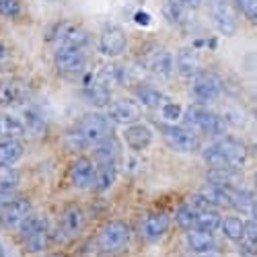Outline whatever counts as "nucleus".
Returning a JSON list of instances; mask_svg holds the SVG:
<instances>
[{
	"label": "nucleus",
	"mask_w": 257,
	"mask_h": 257,
	"mask_svg": "<svg viewBox=\"0 0 257 257\" xmlns=\"http://www.w3.org/2000/svg\"><path fill=\"white\" fill-rule=\"evenodd\" d=\"M204 161L212 171H237L247 161V146L237 138H222L206 148Z\"/></svg>",
	"instance_id": "obj_1"
},
{
	"label": "nucleus",
	"mask_w": 257,
	"mask_h": 257,
	"mask_svg": "<svg viewBox=\"0 0 257 257\" xmlns=\"http://www.w3.org/2000/svg\"><path fill=\"white\" fill-rule=\"evenodd\" d=\"M107 136H111V121L101 113H87L68 134V144L78 151L84 146L99 144Z\"/></svg>",
	"instance_id": "obj_2"
},
{
	"label": "nucleus",
	"mask_w": 257,
	"mask_h": 257,
	"mask_svg": "<svg viewBox=\"0 0 257 257\" xmlns=\"http://www.w3.org/2000/svg\"><path fill=\"white\" fill-rule=\"evenodd\" d=\"M89 31L76 21H60L50 31V44L56 52L60 50H82L89 44Z\"/></svg>",
	"instance_id": "obj_3"
},
{
	"label": "nucleus",
	"mask_w": 257,
	"mask_h": 257,
	"mask_svg": "<svg viewBox=\"0 0 257 257\" xmlns=\"http://www.w3.org/2000/svg\"><path fill=\"white\" fill-rule=\"evenodd\" d=\"M185 123H187V130L191 132H202V134H210V136H218L224 132V121L204 107H189L185 111Z\"/></svg>",
	"instance_id": "obj_4"
},
{
	"label": "nucleus",
	"mask_w": 257,
	"mask_h": 257,
	"mask_svg": "<svg viewBox=\"0 0 257 257\" xmlns=\"http://www.w3.org/2000/svg\"><path fill=\"white\" fill-rule=\"evenodd\" d=\"M127 239H130V228H127L123 222H119V220H113V222H107L99 230L97 247L103 253H115L127 243Z\"/></svg>",
	"instance_id": "obj_5"
},
{
	"label": "nucleus",
	"mask_w": 257,
	"mask_h": 257,
	"mask_svg": "<svg viewBox=\"0 0 257 257\" xmlns=\"http://www.w3.org/2000/svg\"><path fill=\"white\" fill-rule=\"evenodd\" d=\"M210 17L212 23L222 35L230 37L237 33V13H234V7L230 0H210Z\"/></svg>",
	"instance_id": "obj_6"
},
{
	"label": "nucleus",
	"mask_w": 257,
	"mask_h": 257,
	"mask_svg": "<svg viewBox=\"0 0 257 257\" xmlns=\"http://www.w3.org/2000/svg\"><path fill=\"white\" fill-rule=\"evenodd\" d=\"M220 91H222V84H220L218 76L212 74V72L200 70L194 76V82H191V97H194L200 105L214 103L220 97Z\"/></svg>",
	"instance_id": "obj_7"
},
{
	"label": "nucleus",
	"mask_w": 257,
	"mask_h": 257,
	"mask_svg": "<svg viewBox=\"0 0 257 257\" xmlns=\"http://www.w3.org/2000/svg\"><path fill=\"white\" fill-rule=\"evenodd\" d=\"M161 134L165 142L177 153H194L200 146L198 134H194L183 125H161Z\"/></svg>",
	"instance_id": "obj_8"
},
{
	"label": "nucleus",
	"mask_w": 257,
	"mask_h": 257,
	"mask_svg": "<svg viewBox=\"0 0 257 257\" xmlns=\"http://www.w3.org/2000/svg\"><path fill=\"white\" fill-rule=\"evenodd\" d=\"M56 70L64 76H78L87 68V56L82 50H60L54 56Z\"/></svg>",
	"instance_id": "obj_9"
},
{
	"label": "nucleus",
	"mask_w": 257,
	"mask_h": 257,
	"mask_svg": "<svg viewBox=\"0 0 257 257\" xmlns=\"http://www.w3.org/2000/svg\"><path fill=\"white\" fill-rule=\"evenodd\" d=\"M142 64H144V68L148 72H153L161 78L171 76V72H173V68H175L173 54H171L169 50H165V48H151L144 54Z\"/></svg>",
	"instance_id": "obj_10"
},
{
	"label": "nucleus",
	"mask_w": 257,
	"mask_h": 257,
	"mask_svg": "<svg viewBox=\"0 0 257 257\" xmlns=\"http://www.w3.org/2000/svg\"><path fill=\"white\" fill-rule=\"evenodd\" d=\"M29 216H31V202L23 198H17L11 204L0 208V222L7 228H19Z\"/></svg>",
	"instance_id": "obj_11"
},
{
	"label": "nucleus",
	"mask_w": 257,
	"mask_h": 257,
	"mask_svg": "<svg viewBox=\"0 0 257 257\" xmlns=\"http://www.w3.org/2000/svg\"><path fill=\"white\" fill-rule=\"evenodd\" d=\"M140 115H142L140 105L130 99H117L109 103V109H107V119L113 123H123V125L138 121Z\"/></svg>",
	"instance_id": "obj_12"
},
{
	"label": "nucleus",
	"mask_w": 257,
	"mask_h": 257,
	"mask_svg": "<svg viewBox=\"0 0 257 257\" xmlns=\"http://www.w3.org/2000/svg\"><path fill=\"white\" fill-rule=\"evenodd\" d=\"M127 46V39H125V33L119 29V27H109L105 29L99 37V50L101 54L109 56V58H115L119 54H123Z\"/></svg>",
	"instance_id": "obj_13"
},
{
	"label": "nucleus",
	"mask_w": 257,
	"mask_h": 257,
	"mask_svg": "<svg viewBox=\"0 0 257 257\" xmlns=\"http://www.w3.org/2000/svg\"><path fill=\"white\" fill-rule=\"evenodd\" d=\"M84 222H87V218H84V212L80 206L76 204H70L66 210L62 212V220H60V234H64V237H76V234L84 228Z\"/></svg>",
	"instance_id": "obj_14"
},
{
	"label": "nucleus",
	"mask_w": 257,
	"mask_h": 257,
	"mask_svg": "<svg viewBox=\"0 0 257 257\" xmlns=\"http://www.w3.org/2000/svg\"><path fill=\"white\" fill-rule=\"evenodd\" d=\"M27 95H29V84L25 80H19V78L0 80V105L21 103Z\"/></svg>",
	"instance_id": "obj_15"
},
{
	"label": "nucleus",
	"mask_w": 257,
	"mask_h": 257,
	"mask_svg": "<svg viewBox=\"0 0 257 257\" xmlns=\"http://www.w3.org/2000/svg\"><path fill=\"white\" fill-rule=\"evenodd\" d=\"M169 228V216L165 212H155L142 222V234L146 241H159Z\"/></svg>",
	"instance_id": "obj_16"
},
{
	"label": "nucleus",
	"mask_w": 257,
	"mask_h": 257,
	"mask_svg": "<svg viewBox=\"0 0 257 257\" xmlns=\"http://www.w3.org/2000/svg\"><path fill=\"white\" fill-rule=\"evenodd\" d=\"M93 163L89 159H76L72 163V169H70V181L74 187L78 189H87L93 185Z\"/></svg>",
	"instance_id": "obj_17"
},
{
	"label": "nucleus",
	"mask_w": 257,
	"mask_h": 257,
	"mask_svg": "<svg viewBox=\"0 0 257 257\" xmlns=\"http://www.w3.org/2000/svg\"><path fill=\"white\" fill-rule=\"evenodd\" d=\"M123 140L127 142V146H130V148H134V151H144V148L153 142V132H151V127H148V125L134 123V125L125 127Z\"/></svg>",
	"instance_id": "obj_18"
},
{
	"label": "nucleus",
	"mask_w": 257,
	"mask_h": 257,
	"mask_svg": "<svg viewBox=\"0 0 257 257\" xmlns=\"http://www.w3.org/2000/svg\"><path fill=\"white\" fill-rule=\"evenodd\" d=\"M134 95L140 101V105L148 107V109H161L163 105L169 103L167 95H163L159 89L151 87V84H136V87H134Z\"/></svg>",
	"instance_id": "obj_19"
},
{
	"label": "nucleus",
	"mask_w": 257,
	"mask_h": 257,
	"mask_svg": "<svg viewBox=\"0 0 257 257\" xmlns=\"http://www.w3.org/2000/svg\"><path fill=\"white\" fill-rule=\"evenodd\" d=\"M93 185L97 191H107L113 181H115V175H117V163H97L93 167Z\"/></svg>",
	"instance_id": "obj_20"
},
{
	"label": "nucleus",
	"mask_w": 257,
	"mask_h": 257,
	"mask_svg": "<svg viewBox=\"0 0 257 257\" xmlns=\"http://www.w3.org/2000/svg\"><path fill=\"white\" fill-rule=\"evenodd\" d=\"M173 64H177V70L181 76H191L194 78L198 72H200V60L196 56L194 50H179L177 52V58H173Z\"/></svg>",
	"instance_id": "obj_21"
},
{
	"label": "nucleus",
	"mask_w": 257,
	"mask_h": 257,
	"mask_svg": "<svg viewBox=\"0 0 257 257\" xmlns=\"http://www.w3.org/2000/svg\"><path fill=\"white\" fill-rule=\"evenodd\" d=\"M194 208V206H191ZM196 210V218H194V228L212 232L220 226V214L212 208H194Z\"/></svg>",
	"instance_id": "obj_22"
},
{
	"label": "nucleus",
	"mask_w": 257,
	"mask_h": 257,
	"mask_svg": "<svg viewBox=\"0 0 257 257\" xmlns=\"http://www.w3.org/2000/svg\"><path fill=\"white\" fill-rule=\"evenodd\" d=\"M226 198H228V206L237 208L241 212H247V214H253V196L249 194L247 189H241V187H226Z\"/></svg>",
	"instance_id": "obj_23"
},
{
	"label": "nucleus",
	"mask_w": 257,
	"mask_h": 257,
	"mask_svg": "<svg viewBox=\"0 0 257 257\" xmlns=\"http://www.w3.org/2000/svg\"><path fill=\"white\" fill-rule=\"evenodd\" d=\"M119 146L113 136H107L99 144H95V161L97 163H117Z\"/></svg>",
	"instance_id": "obj_24"
},
{
	"label": "nucleus",
	"mask_w": 257,
	"mask_h": 257,
	"mask_svg": "<svg viewBox=\"0 0 257 257\" xmlns=\"http://www.w3.org/2000/svg\"><path fill=\"white\" fill-rule=\"evenodd\" d=\"M25 134L23 121L11 113H0V138L5 140H17L19 136Z\"/></svg>",
	"instance_id": "obj_25"
},
{
	"label": "nucleus",
	"mask_w": 257,
	"mask_h": 257,
	"mask_svg": "<svg viewBox=\"0 0 257 257\" xmlns=\"http://www.w3.org/2000/svg\"><path fill=\"white\" fill-rule=\"evenodd\" d=\"M187 245L189 249H194L198 253H210V249L214 247V237H212V232L191 228L187 230Z\"/></svg>",
	"instance_id": "obj_26"
},
{
	"label": "nucleus",
	"mask_w": 257,
	"mask_h": 257,
	"mask_svg": "<svg viewBox=\"0 0 257 257\" xmlns=\"http://www.w3.org/2000/svg\"><path fill=\"white\" fill-rule=\"evenodd\" d=\"M97 82L103 84L105 89L109 87H117V84L125 82V70L123 66H115V64H109V66H103V70L97 76Z\"/></svg>",
	"instance_id": "obj_27"
},
{
	"label": "nucleus",
	"mask_w": 257,
	"mask_h": 257,
	"mask_svg": "<svg viewBox=\"0 0 257 257\" xmlns=\"http://www.w3.org/2000/svg\"><path fill=\"white\" fill-rule=\"evenodd\" d=\"M82 95H84V99H87L89 103H93L97 107H105V105H109V101H111L109 89H105L103 84H99L97 80L95 82H89L87 87L82 89Z\"/></svg>",
	"instance_id": "obj_28"
},
{
	"label": "nucleus",
	"mask_w": 257,
	"mask_h": 257,
	"mask_svg": "<svg viewBox=\"0 0 257 257\" xmlns=\"http://www.w3.org/2000/svg\"><path fill=\"white\" fill-rule=\"evenodd\" d=\"M23 157V144L19 140H3L0 142V167H9Z\"/></svg>",
	"instance_id": "obj_29"
},
{
	"label": "nucleus",
	"mask_w": 257,
	"mask_h": 257,
	"mask_svg": "<svg viewBox=\"0 0 257 257\" xmlns=\"http://www.w3.org/2000/svg\"><path fill=\"white\" fill-rule=\"evenodd\" d=\"M19 230H21V237H23V241H25V239L33 237V234H39V232L48 230V220H46L44 216H37V214H31V216L19 226Z\"/></svg>",
	"instance_id": "obj_30"
},
{
	"label": "nucleus",
	"mask_w": 257,
	"mask_h": 257,
	"mask_svg": "<svg viewBox=\"0 0 257 257\" xmlns=\"http://www.w3.org/2000/svg\"><path fill=\"white\" fill-rule=\"evenodd\" d=\"M220 228L230 241H241L245 222L237 216H226V218H220Z\"/></svg>",
	"instance_id": "obj_31"
},
{
	"label": "nucleus",
	"mask_w": 257,
	"mask_h": 257,
	"mask_svg": "<svg viewBox=\"0 0 257 257\" xmlns=\"http://www.w3.org/2000/svg\"><path fill=\"white\" fill-rule=\"evenodd\" d=\"M25 117H27V121L23 123V127H25V132H33V134H41L46 130V119L41 117L35 109H29L27 113H25Z\"/></svg>",
	"instance_id": "obj_32"
},
{
	"label": "nucleus",
	"mask_w": 257,
	"mask_h": 257,
	"mask_svg": "<svg viewBox=\"0 0 257 257\" xmlns=\"http://www.w3.org/2000/svg\"><path fill=\"white\" fill-rule=\"evenodd\" d=\"M175 218H177L179 226H183V228L191 230V228H194V218H196V210L191 208L189 204H185V206H181V208L177 210Z\"/></svg>",
	"instance_id": "obj_33"
},
{
	"label": "nucleus",
	"mask_w": 257,
	"mask_h": 257,
	"mask_svg": "<svg viewBox=\"0 0 257 257\" xmlns=\"http://www.w3.org/2000/svg\"><path fill=\"white\" fill-rule=\"evenodd\" d=\"M19 183V175L15 169L9 167H0V191H7V189H15Z\"/></svg>",
	"instance_id": "obj_34"
},
{
	"label": "nucleus",
	"mask_w": 257,
	"mask_h": 257,
	"mask_svg": "<svg viewBox=\"0 0 257 257\" xmlns=\"http://www.w3.org/2000/svg\"><path fill=\"white\" fill-rule=\"evenodd\" d=\"M165 15H167V19L171 21V23H185L187 9H181V7H177V5H173V3H169V0H167Z\"/></svg>",
	"instance_id": "obj_35"
},
{
	"label": "nucleus",
	"mask_w": 257,
	"mask_h": 257,
	"mask_svg": "<svg viewBox=\"0 0 257 257\" xmlns=\"http://www.w3.org/2000/svg\"><path fill=\"white\" fill-rule=\"evenodd\" d=\"M48 239H50V237H48V230H44V232L33 234V237L25 239V245H27L29 251H41V249H46Z\"/></svg>",
	"instance_id": "obj_36"
},
{
	"label": "nucleus",
	"mask_w": 257,
	"mask_h": 257,
	"mask_svg": "<svg viewBox=\"0 0 257 257\" xmlns=\"http://www.w3.org/2000/svg\"><path fill=\"white\" fill-rule=\"evenodd\" d=\"M239 5V9L243 11V15L249 19V21H257V0H234Z\"/></svg>",
	"instance_id": "obj_37"
},
{
	"label": "nucleus",
	"mask_w": 257,
	"mask_h": 257,
	"mask_svg": "<svg viewBox=\"0 0 257 257\" xmlns=\"http://www.w3.org/2000/svg\"><path fill=\"white\" fill-rule=\"evenodd\" d=\"M21 13L19 0H0V15L3 17H17Z\"/></svg>",
	"instance_id": "obj_38"
},
{
	"label": "nucleus",
	"mask_w": 257,
	"mask_h": 257,
	"mask_svg": "<svg viewBox=\"0 0 257 257\" xmlns=\"http://www.w3.org/2000/svg\"><path fill=\"white\" fill-rule=\"evenodd\" d=\"M163 109V115H165V119H179V115H181V109H179V105H175V103H167V105H163L161 107Z\"/></svg>",
	"instance_id": "obj_39"
},
{
	"label": "nucleus",
	"mask_w": 257,
	"mask_h": 257,
	"mask_svg": "<svg viewBox=\"0 0 257 257\" xmlns=\"http://www.w3.org/2000/svg\"><path fill=\"white\" fill-rule=\"evenodd\" d=\"M169 3H173V5L189 11V9H198L202 5V0H169Z\"/></svg>",
	"instance_id": "obj_40"
},
{
	"label": "nucleus",
	"mask_w": 257,
	"mask_h": 257,
	"mask_svg": "<svg viewBox=\"0 0 257 257\" xmlns=\"http://www.w3.org/2000/svg\"><path fill=\"white\" fill-rule=\"evenodd\" d=\"M13 200H17V191L15 189H7V191H0V208L11 204Z\"/></svg>",
	"instance_id": "obj_41"
},
{
	"label": "nucleus",
	"mask_w": 257,
	"mask_h": 257,
	"mask_svg": "<svg viewBox=\"0 0 257 257\" xmlns=\"http://www.w3.org/2000/svg\"><path fill=\"white\" fill-rule=\"evenodd\" d=\"M136 23H138V25H148V23H151V17L144 15V13H138V15H136Z\"/></svg>",
	"instance_id": "obj_42"
},
{
	"label": "nucleus",
	"mask_w": 257,
	"mask_h": 257,
	"mask_svg": "<svg viewBox=\"0 0 257 257\" xmlns=\"http://www.w3.org/2000/svg\"><path fill=\"white\" fill-rule=\"evenodd\" d=\"M7 58H9V50H7V46H5V44H0V62L7 60Z\"/></svg>",
	"instance_id": "obj_43"
},
{
	"label": "nucleus",
	"mask_w": 257,
	"mask_h": 257,
	"mask_svg": "<svg viewBox=\"0 0 257 257\" xmlns=\"http://www.w3.org/2000/svg\"><path fill=\"white\" fill-rule=\"evenodd\" d=\"M202 257H218V255H214V253H204Z\"/></svg>",
	"instance_id": "obj_44"
},
{
	"label": "nucleus",
	"mask_w": 257,
	"mask_h": 257,
	"mask_svg": "<svg viewBox=\"0 0 257 257\" xmlns=\"http://www.w3.org/2000/svg\"><path fill=\"white\" fill-rule=\"evenodd\" d=\"M46 257H62V255H56V253H54V255H46Z\"/></svg>",
	"instance_id": "obj_45"
}]
</instances>
